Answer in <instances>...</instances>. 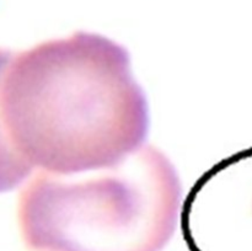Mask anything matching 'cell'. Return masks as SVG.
Masks as SVG:
<instances>
[{
	"label": "cell",
	"instance_id": "obj_1",
	"mask_svg": "<svg viewBox=\"0 0 252 251\" xmlns=\"http://www.w3.org/2000/svg\"><path fill=\"white\" fill-rule=\"evenodd\" d=\"M0 105L17 154L52 174L115 166L139 150L149 132L148 101L129 53L93 32L14 52Z\"/></svg>",
	"mask_w": 252,
	"mask_h": 251
},
{
	"label": "cell",
	"instance_id": "obj_2",
	"mask_svg": "<svg viewBox=\"0 0 252 251\" xmlns=\"http://www.w3.org/2000/svg\"><path fill=\"white\" fill-rule=\"evenodd\" d=\"M182 185L152 145L115 166L41 171L22 189L17 217L31 251H162L176 230Z\"/></svg>",
	"mask_w": 252,
	"mask_h": 251
},
{
	"label": "cell",
	"instance_id": "obj_3",
	"mask_svg": "<svg viewBox=\"0 0 252 251\" xmlns=\"http://www.w3.org/2000/svg\"><path fill=\"white\" fill-rule=\"evenodd\" d=\"M12 53L10 49L0 48V89L5 68ZM32 171L33 169L17 154L7 137L0 105V193L16 188L31 176Z\"/></svg>",
	"mask_w": 252,
	"mask_h": 251
}]
</instances>
